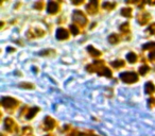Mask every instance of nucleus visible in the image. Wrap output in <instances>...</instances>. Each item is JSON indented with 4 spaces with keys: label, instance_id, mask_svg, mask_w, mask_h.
<instances>
[{
    "label": "nucleus",
    "instance_id": "nucleus-24",
    "mask_svg": "<svg viewBox=\"0 0 155 136\" xmlns=\"http://www.w3.org/2000/svg\"><path fill=\"white\" fill-rule=\"evenodd\" d=\"M70 31H71V33H72L73 35H78V34H79V32H80L79 28H78L75 25H70Z\"/></svg>",
    "mask_w": 155,
    "mask_h": 136
},
{
    "label": "nucleus",
    "instance_id": "nucleus-32",
    "mask_svg": "<svg viewBox=\"0 0 155 136\" xmlns=\"http://www.w3.org/2000/svg\"><path fill=\"white\" fill-rule=\"evenodd\" d=\"M72 3H73V5H82V3H83V1H79V2H77V1H72Z\"/></svg>",
    "mask_w": 155,
    "mask_h": 136
},
{
    "label": "nucleus",
    "instance_id": "nucleus-2",
    "mask_svg": "<svg viewBox=\"0 0 155 136\" xmlns=\"http://www.w3.org/2000/svg\"><path fill=\"white\" fill-rule=\"evenodd\" d=\"M120 79L123 81L124 83H127V84H132V83H135L138 81V75L136 72H123V74L120 75Z\"/></svg>",
    "mask_w": 155,
    "mask_h": 136
},
{
    "label": "nucleus",
    "instance_id": "nucleus-33",
    "mask_svg": "<svg viewBox=\"0 0 155 136\" xmlns=\"http://www.w3.org/2000/svg\"><path fill=\"white\" fill-rule=\"evenodd\" d=\"M149 5H155V2H149Z\"/></svg>",
    "mask_w": 155,
    "mask_h": 136
},
{
    "label": "nucleus",
    "instance_id": "nucleus-14",
    "mask_svg": "<svg viewBox=\"0 0 155 136\" xmlns=\"http://www.w3.org/2000/svg\"><path fill=\"white\" fill-rule=\"evenodd\" d=\"M144 91H146V94H148V95H152V94H154L155 93L154 84H153L152 82H148L146 84V86H144Z\"/></svg>",
    "mask_w": 155,
    "mask_h": 136
},
{
    "label": "nucleus",
    "instance_id": "nucleus-7",
    "mask_svg": "<svg viewBox=\"0 0 155 136\" xmlns=\"http://www.w3.org/2000/svg\"><path fill=\"white\" fill-rule=\"evenodd\" d=\"M102 65H104V62H103V61L96 60L95 62L93 63V64L87 65L86 70H87V71H89V72H97V70L99 69V68L102 66Z\"/></svg>",
    "mask_w": 155,
    "mask_h": 136
},
{
    "label": "nucleus",
    "instance_id": "nucleus-13",
    "mask_svg": "<svg viewBox=\"0 0 155 136\" xmlns=\"http://www.w3.org/2000/svg\"><path fill=\"white\" fill-rule=\"evenodd\" d=\"M39 111V108H31V110L27 111V114H26V119H28V120H30V119H32L33 117L35 116V115L38 113Z\"/></svg>",
    "mask_w": 155,
    "mask_h": 136
},
{
    "label": "nucleus",
    "instance_id": "nucleus-21",
    "mask_svg": "<svg viewBox=\"0 0 155 136\" xmlns=\"http://www.w3.org/2000/svg\"><path fill=\"white\" fill-rule=\"evenodd\" d=\"M108 41H110V44H117L120 41V38L117 34H110V36L108 37Z\"/></svg>",
    "mask_w": 155,
    "mask_h": 136
},
{
    "label": "nucleus",
    "instance_id": "nucleus-23",
    "mask_svg": "<svg viewBox=\"0 0 155 136\" xmlns=\"http://www.w3.org/2000/svg\"><path fill=\"white\" fill-rule=\"evenodd\" d=\"M18 86L21 87V88H28V89L34 88V85L31 84V83H20V84L18 85Z\"/></svg>",
    "mask_w": 155,
    "mask_h": 136
},
{
    "label": "nucleus",
    "instance_id": "nucleus-5",
    "mask_svg": "<svg viewBox=\"0 0 155 136\" xmlns=\"http://www.w3.org/2000/svg\"><path fill=\"white\" fill-rule=\"evenodd\" d=\"M45 35V31L43 30V29L41 28H31L30 30L28 31V33H27V36H28V38H38V37H41Z\"/></svg>",
    "mask_w": 155,
    "mask_h": 136
},
{
    "label": "nucleus",
    "instance_id": "nucleus-12",
    "mask_svg": "<svg viewBox=\"0 0 155 136\" xmlns=\"http://www.w3.org/2000/svg\"><path fill=\"white\" fill-rule=\"evenodd\" d=\"M97 74L99 75V76L107 77V78H112V76H113L112 71H110V70L108 69L107 67L104 66V65H102V66L100 67L99 69L97 70Z\"/></svg>",
    "mask_w": 155,
    "mask_h": 136
},
{
    "label": "nucleus",
    "instance_id": "nucleus-18",
    "mask_svg": "<svg viewBox=\"0 0 155 136\" xmlns=\"http://www.w3.org/2000/svg\"><path fill=\"white\" fill-rule=\"evenodd\" d=\"M121 15L127 18L132 17V9L131 8H123V9L121 10Z\"/></svg>",
    "mask_w": 155,
    "mask_h": 136
},
{
    "label": "nucleus",
    "instance_id": "nucleus-29",
    "mask_svg": "<svg viewBox=\"0 0 155 136\" xmlns=\"http://www.w3.org/2000/svg\"><path fill=\"white\" fill-rule=\"evenodd\" d=\"M148 32L152 33V34H155V22H154V24L151 25V26H149Z\"/></svg>",
    "mask_w": 155,
    "mask_h": 136
},
{
    "label": "nucleus",
    "instance_id": "nucleus-9",
    "mask_svg": "<svg viewBox=\"0 0 155 136\" xmlns=\"http://www.w3.org/2000/svg\"><path fill=\"white\" fill-rule=\"evenodd\" d=\"M69 37V32L68 30L64 28H58L56 30V38L60 39V41H65Z\"/></svg>",
    "mask_w": 155,
    "mask_h": 136
},
{
    "label": "nucleus",
    "instance_id": "nucleus-15",
    "mask_svg": "<svg viewBox=\"0 0 155 136\" xmlns=\"http://www.w3.org/2000/svg\"><path fill=\"white\" fill-rule=\"evenodd\" d=\"M87 51H88L89 54L93 55L94 58H99V56L101 55V52L98 49H96L95 47H93V46H88V47H87Z\"/></svg>",
    "mask_w": 155,
    "mask_h": 136
},
{
    "label": "nucleus",
    "instance_id": "nucleus-28",
    "mask_svg": "<svg viewBox=\"0 0 155 136\" xmlns=\"http://www.w3.org/2000/svg\"><path fill=\"white\" fill-rule=\"evenodd\" d=\"M44 5H45V3H44L43 1H38V2H36V3L34 5V8H35L36 10H43Z\"/></svg>",
    "mask_w": 155,
    "mask_h": 136
},
{
    "label": "nucleus",
    "instance_id": "nucleus-16",
    "mask_svg": "<svg viewBox=\"0 0 155 136\" xmlns=\"http://www.w3.org/2000/svg\"><path fill=\"white\" fill-rule=\"evenodd\" d=\"M127 61H129L131 64H134V63H136L137 62V55H136L134 52H130V53H127Z\"/></svg>",
    "mask_w": 155,
    "mask_h": 136
},
{
    "label": "nucleus",
    "instance_id": "nucleus-34",
    "mask_svg": "<svg viewBox=\"0 0 155 136\" xmlns=\"http://www.w3.org/2000/svg\"><path fill=\"white\" fill-rule=\"evenodd\" d=\"M46 136H53V135H46Z\"/></svg>",
    "mask_w": 155,
    "mask_h": 136
},
{
    "label": "nucleus",
    "instance_id": "nucleus-4",
    "mask_svg": "<svg viewBox=\"0 0 155 136\" xmlns=\"http://www.w3.org/2000/svg\"><path fill=\"white\" fill-rule=\"evenodd\" d=\"M3 124H5V129L7 130L8 132H10V133H16V132L18 131L17 123H16L12 118H9V117L5 118Z\"/></svg>",
    "mask_w": 155,
    "mask_h": 136
},
{
    "label": "nucleus",
    "instance_id": "nucleus-35",
    "mask_svg": "<svg viewBox=\"0 0 155 136\" xmlns=\"http://www.w3.org/2000/svg\"><path fill=\"white\" fill-rule=\"evenodd\" d=\"M91 136H97V135H91Z\"/></svg>",
    "mask_w": 155,
    "mask_h": 136
},
{
    "label": "nucleus",
    "instance_id": "nucleus-20",
    "mask_svg": "<svg viewBox=\"0 0 155 136\" xmlns=\"http://www.w3.org/2000/svg\"><path fill=\"white\" fill-rule=\"evenodd\" d=\"M116 7V3L115 2H104L102 3V8L105 10H113Z\"/></svg>",
    "mask_w": 155,
    "mask_h": 136
},
{
    "label": "nucleus",
    "instance_id": "nucleus-8",
    "mask_svg": "<svg viewBox=\"0 0 155 136\" xmlns=\"http://www.w3.org/2000/svg\"><path fill=\"white\" fill-rule=\"evenodd\" d=\"M55 128V120L51 117L47 116L44 120V130L45 131H51Z\"/></svg>",
    "mask_w": 155,
    "mask_h": 136
},
{
    "label": "nucleus",
    "instance_id": "nucleus-10",
    "mask_svg": "<svg viewBox=\"0 0 155 136\" xmlns=\"http://www.w3.org/2000/svg\"><path fill=\"white\" fill-rule=\"evenodd\" d=\"M60 10V5L55 1H50L47 5V11L49 14H56Z\"/></svg>",
    "mask_w": 155,
    "mask_h": 136
},
{
    "label": "nucleus",
    "instance_id": "nucleus-30",
    "mask_svg": "<svg viewBox=\"0 0 155 136\" xmlns=\"http://www.w3.org/2000/svg\"><path fill=\"white\" fill-rule=\"evenodd\" d=\"M149 60H150L151 62H155V50H153V51L149 54Z\"/></svg>",
    "mask_w": 155,
    "mask_h": 136
},
{
    "label": "nucleus",
    "instance_id": "nucleus-26",
    "mask_svg": "<svg viewBox=\"0 0 155 136\" xmlns=\"http://www.w3.org/2000/svg\"><path fill=\"white\" fill-rule=\"evenodd\" d=\"M32 133V129H31L30 127H25L24 129H22V135H30V134Z\"/></svg>",
    "mask_w": 155,
    "mask_h": 136
},
{
    "label": "nucleus",
    "instance_id": "nucleus-25",
    "mask_svg": "<svg viewBox=\"0 0 155 136\" xmlns=\"http://www.w3.org/2000/svg\"><path fill=\"white\" fill-rule=\"evenodd\" d=\"M143 50H150V49H155V43H148L146 45L142 46Z\"/></svg>",
    "mask_w": 155,
    "mask_h": 136
},
{
    "label": "nucleus",
    "instance_id": "nucleus-31",
    "mask_svg": "<svg viewBox=\"0 0 155 136\" xmlns=\"http://www.w3.org/2000/svg\"><path fill=\"white\" fill-rule=\"evenodd\" d=\"M154 104H155V98H151V99H149V106H150V108H152Z\"/></svg>",
    "mask_w": 155,
    "mask_h": 136
},
{
    "label": "nucleus",
    "instance_id": "nucleus-27",
    "mask_svg": "<svg viewBox=\"0 0 155 136\" xmlns=\"http://www.w3.org/2000/svg\"><path fill=\"white\" fill-rule=\"evenodd\" d=\"M67 136H84V134L83 133H81V132H79V131H77V130H73L71 133H69Z\"/></svg>",
    "mask_w": 155,
    "mask_h": 136
},
{
    "label": "nucleus",
    "instance_id": "nucleus-19",
    "mask_svg": "<svg viewBox=\"0 0 155 136\" xmlns=\"http://www.w3.org/2000/svg\"><path fill=\"white\" fill-rule=\"evenodd\" d=\"M149 70H150V67H149L148 65H142L139 68V74L141 75V76H144V75L148 74Z\"/></svg>",
    "mask_w": 155,
    "mask_h": 136
},
{
    "label": "nucleus",
    "instance_id": "nucleus-22",
    "mask_svg": "<svg viewBox=\"0 0 155 136\" xmlns=\"http://www.w3.org/2000/svg\"><path fill=\"white\" fill-rule=\"evenodd\" d=\"M120 31L123 33H127L130 31V25L127 22H124L120 26Z\"/></svg>",
    "mask_w": 155,
    "mask_h": 136
},
{
    "label": "nucleus",
    "instance_id": "nucleus-3",
    "mask_svg": "<svg viewBox=\"0 0 155 136\" xmlns=\"http://www.w3.org/2000/svg\"><path fill=\"white\" fill-rule=\"evenodd\" d=\"M1 104L7 110H14L18 106V101L12 97H3L1 99Z\"/></svg>",
    "mask_w": 155,
    "mask_h": 136
},
{
    "label": "nucleus",
    "instance_id": "nucleus-1",
    "mask_svg": "<svg viewBox=\"0 0 155 136\" xmlns=\"http://www.w3.org/2000/svg\"><path fill=\"white\" fill-rule=\"evenodd\" d=\"M72 20L74 22V24H77L80 27H85L87 25V18L85 16V14L82 11L78 10V11L73 12L72 15Z\"/></svg>",
    "mask_w": 155,
    "mask_h": 136
},
{
    "label": "nucleus",
    "instance_id": "nucleus-11",
    "mask_svg": "<svg viewBox=\"0 0 155 136\" xmlns=\"http://www.w3.org/2000/svg\"><path fill=\"white\" fill-rule=\"evenodd\" d=\"M98 5H99L98 1H91V2L86 5L87 13L91 14V15H94V14L97 13L98 12Z\"/></svg>",
    "mask_w": 155,
    "mask_h": 136
},
{
    "label": "nucleus",
    "instance_id": "nucleus-6",
    "mask_svg": "<svg viewBox=\"0 0 155 136\" xmlns=\"http://www.w3.org/2000/svg\"><path fill=\"white\" fill-rule=\"evenodd\" d=\"M150 20H151V15H150V13H148V12H142V13H140L137 17L138 24L141 25V26L147 25Z\"/></svg>",
    "mask_w": 155,
    "mask_h": 136
},
{
    "label": "nucleus",
    "instance_id": "nucleus-17",
    "mask_svg": "<svg viewBox=\"0 0 155 136\" xmlns=\"http://www.w3.org/2000/svg\"><path fill=\"white\" fill-rule=\"evenodd\" d=\"M110 65H112L114 68H121V67L124 66L125 63L123 60H117V61H114V62L110 63Z\"/></svg>",
    "mask_w": 155,
    "mask_h": 136
}]
</instances>
